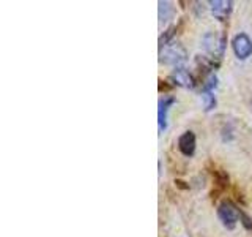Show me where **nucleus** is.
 Masks as SVG:
<instances>
[{"mask_svg": "<svg viewBox=\"0 0 252 237\" xmlns=\"http://www.w3.org/2000/svg\"><path fill=\"white\" fill-rule=\"evenodd\" d=\"M202 44H203L205 52H207L213 60H220L224 57L227 41L222 35L216 34V32H208V34L203 35Z\"/></svg>", "mask_w": 252, "mask_h": 237, "instance_id": "nucleus-1", "label": "nucleus"}, {"mask_svg": "<svg viewBox=\"0 0 252 237\" xmlns=\"http://www.w3.org/2000/svg\"><path fill=\"white\" fill-rule=\"evenodd\" d=\"M188 59L186 49L180 43L172 41L169 44H165L164 47L159 49V62L165 63V65H180Z\"/></svg>", "mask_w": 252, "mask_h": 237, "instance_id": "nucleus-2", "label": "nucleus"}, {"mask_svg": "<svg viewBox=\"0 0 252 237\" xmlns=\"http://www.w3.org/2000/svg\"><path fill=\"white\" fill-rule=\"evenodd\" d=\"M218 217L220 220V223L227 229H233L236 223H238V220H241V212L233 202L224 201V202H220L218 207Z\"/></svg>", "mask_w": 252, "mask_h": 237, "instance_id": "nucleus-3", "label": "nucleus"}, {"mask_svg": "<svg viewBox=\"0 0 252 237\" xmlns=\"http://www.w3.org/2000/svg\"><path fill=\"white\" fill-rule=\"evenodd\" d=\"M232 49L240 60H246L252 54V40L246 34H238L232 40Z\"/></svg>", "mask_w": 252, "mask_h": 237, "instance_id": "nucleus-4", "label": "nucleus"}, {"mask_svg": "<svg viewBox=\"0 0 252 237\" xmlns=\"http://www.w3.org/2000/svg\"><path fill=\"white\" fill-rule=\"evenodd\" d=\"M175 101V97H172V95H164V98H161L158 103V128H159V133H164L167 128V113Z\"/></svg>", "mask_w": 252, "mask_h": 237, "instance_id": "nucleus-5", "label": "nucleus"}, {"mask_svg": "<svg viewBox=\"0 0 252 237\" xmlns=\"http://www.w3.org/2000/svg\"><path fill=\"white\" fill-rule=\"evenodd\" d=\"M208 5H210L213 16L219 21L228 19V16L232 14V10H233L232 0H211V2H208Z\"/></svg>", "mask_w": 252, "mask_h": 237, "instance_id": "nucleus-6", "label": "nucleus"}, {"mask_svg": "<svg viewBox=\"0 0 252 237\" xmlns=\"http://www.w3.org/2000/svg\"><path fill=\"white\" fill-rule=\"evenodd\" d=\"M170 79L173 81V84H177V85H180V87H183V89H194V87H195L194 78H192V75L189 73V71H188L186 68L177 67L175 70L172 71Z\"/></svg>", "mask_w": 252, "mask_h": 237, "instance_id": "nucleus-7", "label": "nucleus"}, {"mask_svg": "<svg viewBox=\"0 0 252 237\" xmlns=\"http://www.w3.org/2000/svg\"><path fill=\"white\" fill-rule=\"evenodd\" d=\"M195 134L194 131H185L181 136L178 138V150L181 154H183L185 157H192L194 152H195Z\"/></svg>", "mask_w": 252, "mask_h": 237, "instance_id": "nucleus-8", "label": "nucleus"}, {"mask_svg": "<svg viewBox=\"0 0 252 237\" xmlns=\"http://www.w3.org/2000/svg\"><path fill=\"white\" fill-rule=\"evenodd\" d=\"M159 5V8H158V13H159V21L161 22H167L169 19H172L173 18V6H172V3L170 2H161L158 3Z\"/></svg>", "mask_w": 252, "mask_h": 237, "instance_id": "nucleus-9", "label": "nucleus"}, {"mask_svg": "<svg viewBox=\"0 0 252 237\" xmlns=\"http://www.w3.org/2000/svg\"><path fill=\"white\" fill-rule=\"evenodd\" d=\"M202 101H203V108L207 113H210V111H213L216 108V97L213 92H202Z\"/></svg>", "mask_w": 252, "mask_h": 237, "instance_id": "nucleus-10", "label": "nucleus"}, {"mask_svg": "<svg viewBox=\"0 0 252 237\" xmlns=\"http://www.w3.org/2000/svg\"><path fill=\"white\" fill-rule=\"evenodd\" d=\"M218 87V76L215 73H210L205 79V82L202 84V92H215Z\"/></svg>", "mask_w": 252, "mask_h": 237, "instance_id": "nucleus-11", "label": "nucleus"}]
</instances>
